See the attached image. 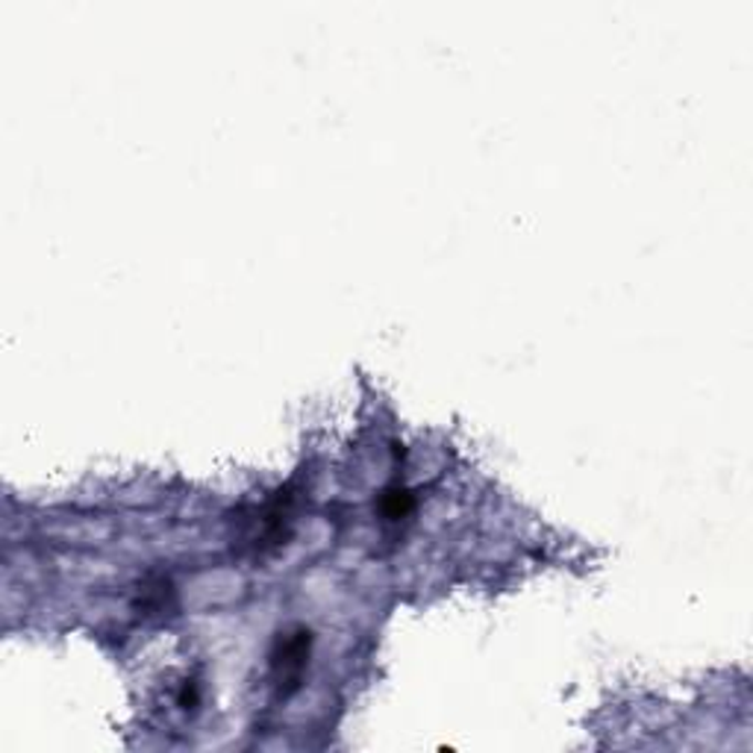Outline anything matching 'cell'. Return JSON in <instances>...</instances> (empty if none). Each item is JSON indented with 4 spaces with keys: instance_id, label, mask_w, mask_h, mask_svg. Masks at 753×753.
Returning <instances> with one entry per match:
<instances>
[{
    "instance_id": "1",
    "label": "cell",
    "mask_w": 753,
    "mask_h": 753,
    "mask_svg": "<svg viewBox=\"0 0 753 753\" xmlns=\"http://www.w3.org/2000/svg\"><path fill=\"white\" fill-rule=\"evenodd\" d=\"M309 648H312V636L304 627L286 630L277 636L272 650V677L274 689L280 698H289L304 680V671L309 666Z\"/></svg>"
},
{
    "instance_id": "2",
    "label": "cell",
    "mask_w": 753,
    "mask_h": 753,
    "mask_svg": "<svg viewBox=\"0 0 753 753\" xmlns=\"http://www.w3.org/2000/svg\"><path fill=\"white\" fill-rule=\"evenodd\" d=\"M376 509H380L383 521H403V518L415 509V498H412V491L403 489V486H389V489L380 495V500H376Z\"/></svg>"
}]
</instances>
